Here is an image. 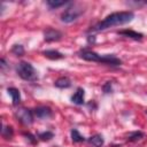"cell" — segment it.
Segmentation results:
<instances>
[{
	"label": "cell",
	"mask_w": 147,
	"mask_h": 147,
	"mask_svg": "<svg viewBox=\"0 0 147 147\" xmlns=\"http://www.w3.org/2000/svg\"><path fill=\"white\" fill-rule=\"evenodd\" d=\"M134 18V14L132 11H116V13H111L110 15L106 16L102 21H100L99 23H96L95 25H93L88 32H100L103 30H107L111 26H116V25H123L126 24L129 22H131Z\"/></svg>",
	"instance_id": "obj_1"
},
{
	"label": "cell",
	"mask_w": 147,
	"mask_h": 147,
	"mask_svg": "<svg viewBox=\"0 0 147 147\" xmlns=\"http://www.w3.org/2000/svg\"><path fill=\"white\" fill-rule=\"evenodd\" d=\"M79 57L85 60V61H92V62H99V63H105L108 65H121L122 61L116 57L113 54H106V55H101L98 54L93 51L90 49H83L79 52Z\"/></svg>",
	"instance_id": "obj_2"
},
{
	"label": "cell",
	"mask_w": 147,
	"mask_h": 147,
	"mask_svg": "<svg viewBox=\"0 0 147 147\" xmlns=\"http://www.w3.org/2000/svg\"><path fill=\"white\" fill-rule=\"evenodd\" d=\"M16 72L17 75L24 79V80H29V82H33L38 78L37 76V71L36 69L33 68V65L29 62H25V61H22L17 64L16 67Z\"/></svg>",
	"instance_id": "obj_3"
},
{
	"label": "cell",
	"mask_w": 147,
	"mask_h": 147,
	"mask_svg": "<svg viewBox=\"0 0 147 147\" xmlns=\"http://www.w3.org/2000/svg\"><path fill=\"white\" fill-rule=\"evenodd\" d=\"M83 13H84L83 7H80L79 5L72 3L71 6L65 8L64 11L61 14V21L63 23H71L74 21H76Z\"/></svg>",
	"instance_id": "obj_4"
},
{
	"label": "cell",
	"mask_w": 147,
	"mask_h": 147,
	"mask_svg": "<svg viewBox=\"0 0 147 147\" xmlns=\"http://www.w3.org/2000/svg\"><path fill=\"white\" fill-rule=\"evenodd\" d=\"M17 119L24 124V125H30L33 123V110H30L28 108H20L15 113Z\"/></svg>",
	"instance_id": "obj_5"
},
{
	"label": "cell",
	"mask_w": 147,
	"mask_h": 147,
	"mask_svg": "<svg viewBox=\"0 0 147 147\" xmlns=\"http://www.w3.org/2000/svg\"><path fill=\"white\" fill-rule=\"evenodd\" d=\"M62 38V33L59 30L55 29H47L44 32V40L46 42H54V41H59Z\"/></svg>",
	"instance_id": "obj_6"
},
{
	"label": "cell",
	"mask_w": 147,
	"mask_h": 147,
	"mask_svg": "<svg viewBox=\"0 0 147 147\" xmlns=\"http://www.w3.org/2000/svg\"><path fill=\"white\" fill-rule=\"evenodd\" d=\"M33 115L38 118H49L52 117L53 113H52V109L49 107H46V106H40V107H37L33 109Z\"/></svg>",
	"instance_id": "obj_7"
},
{
	"label": "cell",
	"mask_w": 147,
	"mask_h": 147,
	"mask_svg": "<svg viewBox=\"0 0 147 147\" xmlns=\"http://www.w3.org/2000/svg\"><path fill=\"white\" fill-rule=\"evenodd\" d=\"M84 99H85V91H84V88L78 87V88L76 90V92L74 93V95L71 96V101H72L75 105L80 106V105L84 103Z\"/></svg>",
	"instance_id": "obj_8"
},
{
	"label": "cell",
	"mask_w": 147,
	"mask_h": 147,
	"mask_svg": "<svg viewBox=\"0 0 147 147\" xmlns=\"http://www.w3.org/2000/svg\"><path fill=\"white\" fill-rule=\"evenodd\" d=\"M117 33L121 34V36H123V37L131 38V39H134V40H141L142 37H144L142 33L137 32V31H133V30H122V31H118Z\"/></svg>",
	"instance_id": "obj_9"
},
{
	"label": "cell",
	"mask_w": 147,
	"mask_h": 147,
	"mask_svg": "<svg viewBox=\"0 0 147 147\" xmlns=\"http://www.w3.org/2000/svg\"><path fill=\"white\" fill-rule=\"evenodd\" d=\"M7 92L11 96L13 105L14 106H18V103L21 102V93H20V91L17 88H15V87H8Z\"/></svg>",
	"instance_id": "obj_10"
},
{
	"label": "cell",
	"mask_w": 147,
	"mask_h": 147,
	"mask_svg": "<svg viewBox=\"0 0 147 147\" xmlns=\"http://www.w3.org/2000/svg\"><path fill=\"white\" fill-rule=\"evenodd\" d=\"M44 56H46L47 59L49 60H60V59H63L64 55L62 53H60L59 51H55V49H47V51H44L42 52Z\"/></svg>",
	"instance_id": "obj_11"
},
{
	"label": "cell",
	"mask_w": 147,
	"mask_h": 147,
	"mask_svg": "<svg viewBox=\"0 0 147 147\" xmlns=\"http://www.w3.org/2000/svg\"><path fill=\"white\" fill-rule=\"evenodd\" d=\"M87 141H88V144H91L93 147H101V146L103 145V142H105L103 137H102L101 134H94V136L90 137V138L87 139Z\"/></svg>",
	"instance_id": "obj_12"
},
{
	"label": "cell",
	"mask_w": 147,
	"mask_h": 147,
	"mask_svg": "<svg viewBox=\"0 0 147 147\" xmlns=\"http://www.w3.org/2000/svg\"><path fill=\"white\" fill-rule=\"evenodd\" d=\"M54 85L59 88H68L71 86V80L68 77H60L54 82Z\"/></svg>",
	"instance_id": "obj_13"
},
{
	"label": "cell",
	"mask_w": 147,
	"mask_h": 147,
	"mask_svg": "<svg viewBox=\"0 0 147 147\" xmlns=\"http://www.w3.org/2000/svg\"><path fill=\"white\" fill-rule=\"evenodd\" d=\"M144 137H145V134L141 131H134V132H131L127 134V140L129 141H138V140L142 139Z\"/></svg>",
	"instance_id": "obj_14"
},
{
	"label": "cell",
	"mask_w": 147,
	"mask_h": 147,
	"mask_svg": "<svg viewBox=\"0 0 147 147\" xmlns=\"http://www.w3.org/2000/svg\"><path fill=\"white\" fill-rule=\"evenodd\" d=\"M70 134H71V139H72L74 142H83V141L85 140V138H84V137L78 132V130H76V129H72L71 132H70Z\"/></svg>",
	"instance_id": "obj_15"
},
{
	"label": "cell",
	"mask_w": 147,
	"mask_h": 147,
	"mask_svg": "<svg viewBox=\"0 0 147 147\" xmlns=\"http://www.w3.org/2000/svg\"><path fill=\"white\" fill-rule=\"evenodd\" d=\"M47 6L51 8V9H54V8H59L61 6H64L68 3V1H59V0H48L47 2Z\"/></svg>",
	"instance_id": "obj_16"
},
{
	"label": "cell",
	"mask_w": 147,
	"mask_h": 147,
	"mask_svg": "<svg viewBox=\"0 0 147 147\" xmlns=\"http://www.w3.org/2000/svg\"><path fill=\"white\" fill-rule=\"evenodd\" d=\"M1 133H2V137L5 139H11V137L14 134V131H13V127L11 126H3Z\"/></svg>",
	"instance_id": "obj_17"
},
{
	"label": "cell",
	"mask_w": 147,
	"mask_h": 147,
	"mask_svg": "<svg viewBox=\"0 0 147 147\" xmlns=\"http://www.w3.org/2000/svg\"><path fill=\"white\" fill-rule=\"evenodd\" d=\"M11 53L15 54L16 56H22L24 54V47L22 45H17L16 44V45H14L11 47Z\"/></svg>",
	"instance_id": "obj_18"
},
{
	"label": "cell",
	"mask_w": 147,
	"mask_h": 147,
	"mask_svg": "<svg viewBox=\"0 0 147 147\" xmlns=\"http://www.w3.org/2000/svg\"><path fill=\"white\" fill-rule=\"evenodd\" d=\"M53 137H54V133L51 132V131H45V132H41V133L38 134V138H39L40 140H42V141H48V140H51Z\"/></svg>",
	"instance_id": "obj_19"
},
{
	"label": "cell",
	"mask_w": 147,
	"mask_h": 147,
	"mask_svg": "<svg viewBox=\"0 0 147 147\" xmlns=\"http://www.w3.org/2000/svg\"><path fill=\"white\" fill-rule=\"evenodd\" d=\"M103 92L105 93H110L111 92V84H110V82H107L105 85H103Z\"/></svg>",
	"instance_id": "obj_20"
},
{
	"label": "cell",
	"mask_w": 147,
	"mask_h": 147,
	"mask_svg": "<svg viewBox=\"0 0 147 147\" xmlns=\"http://www.w3.org/2000/svg\"><path fill=\"white\" fill-rule=\"evenodd\" d=\"M24 136H25L26 139H29L32 144H36V142H37V139H34V138H36L34 136H32V134H30V133H24Z\"/></svg>",
	"instance_id": "obj_21"
}]
</instances>
